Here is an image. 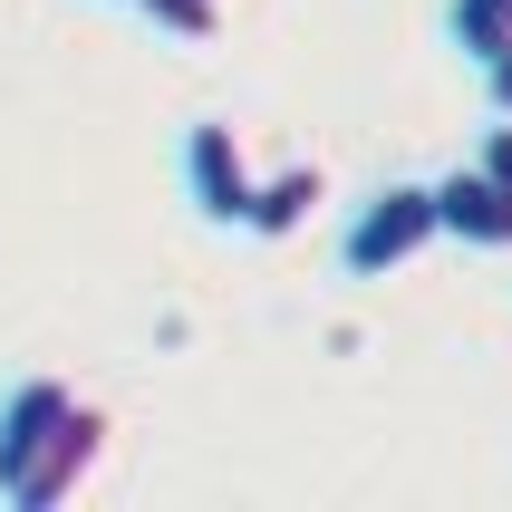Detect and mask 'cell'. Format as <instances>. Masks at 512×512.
<instances>
[{
  "instance_id": "obj_1",
  "label": "cell",
  "mask_w": 512,
  "mask_h": 512,
  "mask_svg": "<svg viewBox=\"0 0 512 512\" xmlns=\"http://www.w3.org/2000/svg\"><path fill=\"white\" fill-rule=\"evenodd\" d=\"M426 242H445V223H435V184H377V194L348 213L339 261H348V281H387V271H406Z\"/></svg>"
},
{
  "instance_id": "obj_2",
  "label": "cell",
  "mask_w": 512,
  "mask_h": 512,
  "mask_svg": "<svg viewBox=\"0 0 512 512\" xmlns=\"http://www.w3.org/2000/svg\"><path fill=\"white\" fill-rule=\"evenodd\" d=\"M174 165H184V194H194L203 223H232V232L252 223V165H242V136H232L223 116H194Z\"/></svg>"
},
{
  "instance_id": "obj_3",
  "label": "cell",
  "mask_w": 512,
  "mask_h": 512,
  "mask_svg": "<svg viewBox=\"0 0 512 512\" xmlns=\"http://www.w3.org/2000/svg\"><path fill=\"white\" fill-rule=\"evenodd\" d=\"M97 455H107V406H68V426L49 435V455L29 464L20 484H10V512H58L68 503V493L87 484V474H97Z\"/></svg>"
},
{
  "instance_id": "obj_4",
  "label": "cell",
  "mask_w": 512,
  "mask_h": 512,
  "mask_svg": "<svg viewBox=\"0 0 512 512\" xmlns=\"http://www.w3.org/2000/svg\"><path fill=\"white\" fill-rule=\"evenodd\" d=\"M68 406H78L68 377H20V387H0V503H10V484H20L29 464L49 455V435L68 426Z\"/></svg>"
},
{
  "instance_id": "obj_5",
  "label": "cell",
  "mask_w": 512,
  "mask_h": 512,
  "mask_svg": "<svg viewBox=\"0 0 512 512\" xmlns=\"http://www.w3.org/2000/svg\"><path fill=\"white\" fill-rule=\"evenodd\" d=\"M435 223L445 242H474V252H512V194L493 184L484 165H455L435 184Z\"/></svg>"
},
{
  "instance_id": "obj_6",
  "label": "cell",
  "mask_w": 512,
  "mask_h": 512,
  "mask_svg": "<svg viewBox=\"0 0 512 512\" xmlns=\"http://www.w3.org/2000/svg\"><path fill=\"white\" fill-rule=\"evenodd\" d=\"M319 194H329V174H319V165L271 174V184H252V223H242V232H261V242H290V232L319 213Z\"/></svg>"
},
{
  "instance_id": "obj_7",
  "label": "cell",
  "mask_w": 512,
  "mask_h": 512,
  "mask_svg": "<svg viewBox=\"0 0 512 512\" xmlns=\"http://www.w3.org/2000/svg\"><path fill=\"white\" fill-rule=\"evenodd\" d=\"M445 39L464 49V68L512 49V0H445Z\"/></svg>"
},
{
  "instance_id": "obj_8",
  "label": "cell",
  "mask_w": 512,
  "mask_h": 512,
  "mask_svg": "<svg viewBox=\"0 0 512 512\" xmlns=\"http://www.w3.org/2000/svg\"><path fill=\"white\" fill-rule=\"evenodd\" d=\"M126 10H145V20L174 29V39H213V29H223V0H126Z\"/></svg>"
},
{
  "instance_id": "obj_9",
  "label": "cell",
  "mask_w": 512,
  "mask_h": 512,
  "mask_svg": "<svg viewBox=\"0 0 512 512\" xmlns=\"http://www.w3.org/2000/svg\"><path fill=\"white\" fill-rule=\"evenodd\" d=\"M474 165H484L493 184L512 194V116H503V126H484V145H474Z\"/></svg>"
},
{
  "instance_id": "obj_10",
  "label": "cell",
  "mask_w": 512,
  "mask_h": 512,
  "mask_svg": "<svg viewBox=\"0 0 512 512\" xmlns=\"http://www.w3.org/2000/svg\"><path fill=\"white\" fill-rule=\"evenodd\" d=\"M474 78H484V107H493V116H512V49H503V58H484Z\"/></svg>"
}]
</instances>
